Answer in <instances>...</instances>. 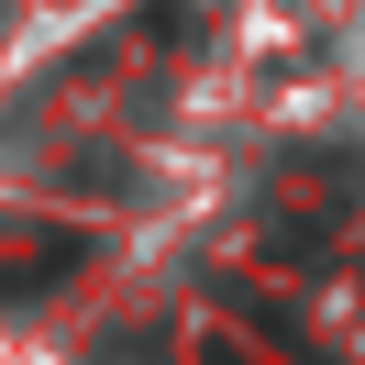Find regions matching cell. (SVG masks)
<instances>
[{
  "label": "cell",
  "mask_w": 365,
  "mask_h": 365,
  "mask_svg": "<svg viewBox=\"0 0 365 365\" xmlns=\"http://www.w3.org/2000/svg\"><path fill=\"white\" fill-rule=\"evenodd\" d=\"M78 255H89V232H23V244L0 255V299L23 310V299H45V288H67V277H78Z\"/></svg>",
  "instance_id": "obj_1"
},
{
  "label": "cell",
  "mask_w": 365,
  "mask_h": 365,
  "mask_svg": "<svg viewBox=\"0 0 365 365\" xmlns=\"http://www.w3.org/2000/svg\"><path fill=\"white\" fill-rule=\"evenodd\" d=\"M210 365H244V343H210Z\"/></svg>",
  "instance_id": "obj_2"
}]
</instances>
